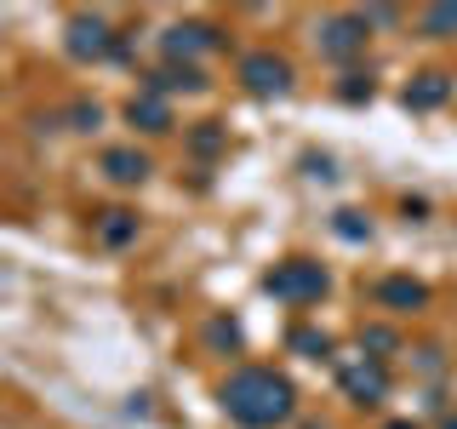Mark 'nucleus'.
<instances>
[{
	"label": "nucleus",
	"instance_id": "20e7f679",
	"mask_svg": "<svg viewBox=\"0 0 457 429\" xmlns=\"http://www.w3.org/2000/svg\"><path fill=\"white\" fill-rule=\"evenodd\" d=\"M366 40H371V23L361 12H326V18L314 23V52H320L326 63H337L343 75H349L354 57H366Z\"/></svg>",
	"mask_w": 457,
	"mask_h": 429
},
{
	"label": "nucleus",
	"instance_id": "7ed1b4c3",
	"mask_svg": "<svg viewBox=\"0 0 457 429\" xmlns=\"http://www.w3.org/2000/svg\"><path fill=\"white\" fill-rule=\"evenodd\" d=\"M263 292L275 298V304L309 309V304H320V298L332 292V269L314 264V257H280V264L263 275Z\"/></svg>",
	"mask_w": 457,
	"mask_h": 429
},
{
	"label": "nucleus",
	"instance_id": "6e6552de",
	"mask_svg": "<svg viewBox=\"0 0 457 429\" xmlns=\"http://www.w3.org/2000/svg\"><path fill=\"white\" fill-rule=\"evenodd\" d=\"M137 92H154V97H200V92H212V80H206V69L200 63H161V69H143L137 75Z\"/></svg>",
	"mask_w": 457,
	"mask_h": 429
},
{
	"label": "nucleus",
	"instance_id": "4be33fe9",
	"mask_svg": "<svg viewBox=\"0 0 457 429\" xmlns=\"http://www.w3.org/2000/svg\"><path fill=\"white\" fill-rule=\"evenodd\" d=\"M361 18L371 29H389V23H400V6H361Z\"/></svg>",
	"mask_w": 457,
	"mask_h": 429
},
{
	"label": "nucleus",
	"instance_id": "f8f14e48",
	"mask_svg": "<svg viewBox=\"0 0 457 429\" xmlns=\"http://www.w3.org/2000/svg\"><path fill=\"white\" fill-rule=\"evenodd\" d=\"M137 212L132 206H109V212H97L92 218V240L104 252H126V247H137Z\"/></svg>",
	"mask_w": 457,
	"mask_h": 429
},
{
	"label": "nucleus",
	"instance_id": "a211bd4d",
	"mask_svg": "<svg viewBox=\"0 0 457 429\" xmlns=\"http://www.w3.org/2000/svg\"><path fill=\"white\" fill-rule=\"evenodd\" d=\"M354 343H361V355H378V361L383 355H400V332L383 326V321H366L361 332H354Z\"/></svg>",
	"mask_w": 457,
	"mask_h": 429
},
{
	"label": "nucleus",
	"instance_id": "4468645a",
	"mask_svg": "<svg viewBox=\"0 0 457 429\" xmlns=\"http://www.w3.org/2000/svg\"><path fill=\"white\" fill-rule=\"evenodd\" d=\"M286 349L303 355V361H337V343H332V332H320V326H292V332H286Z\"/></svg>",
	"mask_w": 457,
	"mask_h": 429
},
{
	"label": "nucleus",
	"instance_id": "f3484780",
	"mask_svg": "<svg viewBox=\"0 0 457 429\" xmlns=\"http://www.w3.org/2000/svg\"><path fill=\"white\" fill-rule=\"evenodd\" d=\"M223 143H228V126H218V121L189 126V155H195V161H218Z\"/></svg>",
	"mask_w": 457,
	"mask_h": 429
},
{
	"label": "nucleus",
	"instance_id": "dca6fc26",
	"mask_svg": "<svg viewBox=\"0 0 457 429\" xmlns=\"http://www.w3.org/2000/svg\"><path fill=\"white\" fill-rule=\"evenodd\" d=\"M200 338H206L212 355H240V343H246V332H240L235 315H212V321L200 326Z\"/></svg>",
	"mask_w": 457,
	"mask_h": 429
},
{
	"label": "nucleus",
	"instance_id": "423d86ee",
	"mask_svg": "<svg viewBox=\"0 0 457 429\" xmlns=\"http://www.w3.org/2000/svg\"><path fill=\"white\" fill-rule=\"evenodd\" d=\"M337 372V395L349 400V407H383L389 400V366L378 361V355H337L332 361Z\"/></svg>",
	"mask_w": 457,
	"mask_h": 429
},
{
	"label": "nucleus",
	"instance_id": "ddd939ff",
	"mask_svg": "<svg viewBox=\"0 0 457 429\" xmlns=\"http://www.w3.org/2000/svg\"><path fill=\"white\" fill-rule=\"evenodd\" d=\"M126 126H137L143 138H166L171 132V104L154 92H132L126 97Z\"/></svg>",
	"mask_w": 457,
	"mask_h": 429
},
{
	"label": "nucleus",
	"instance_id": "b1692460",
	"mask_svg": "<svg viewBox=\"0 0 457 429\" xmlns=\"http://www.w3.org/2000/svg\"><path fill=\"white\" fill-rule=\"evenodd\" d=\"M411 361H418L423 372H440V349H435V343H423V349H411Z\"/></svg>",
	"mask_w": 457,
	"mask_h": 429
},
{
	"label": "nucleus",
	"instance_id": "412c9836",
	"mask_svg": "<svg viewBox=\"0 0 457 429\" xmlns=\"http://www.w3.org/2000/svg\"><path fill=\"white\" fill-rule=\"evenodd\" d=\"M63 126H69V132H97V126H104V104H92V97L63 104Z\"/></svg>",
	"mask_w": 457,
	"mask_h": 429
},
{
	"label": "nucleus",
	"instance_id": "9d476101",
	"mask_svg": "<svg viewBox=\"0 0 457 429\" xmlns=\"http://www.w3.org/2000/svg\"><path fill=\"white\" fill-rule=\"evenodd\" d=\"M97 172L114 183V189H137V183H149V172L154 161L137 149V143H109L104 155H97Z\"/></svg>",
	"mask_w": 457,
	"mask_h": 429
},
{
	"label": "nucleus",
	"instance_id": "1a4fd4ad",
	"mask_svg": "<svg viewBox=\"0 0 457 429\" xmlns=\"http://www.w3.org/2000/svg\"><path fill=\"white\" fill-rule=\"evenodd\" d=\"M366 298L383 315H423L428 309V286L411 281V275H378V281L366 286Z\"/></svg>",
	"mask_w": 457,
	"mask_h": 429
},
{
	"label": "nucleus",
	"instance_id": "f257e3e1",
	"mask_svg": "<svg viewBox=\"0 0 457 429\" xmlns=\"http://www.w3.org/2000/svg\"><path fill=\"white\" fill-rule=\"evenodd\" d=\"M218 407L240 429H286L297 418V390L275 366H235L218 383Z\"/></svg>",
	"mask_w": 457,
	"mask_h": 429
},
{
	"label": "nucleus",
	"instance_id": "9b49d317",
	"mask_svg": "<svg viewBox=\"0 0 457 429\" xmlns=\"http://www.w3.org/2000/svg\"><path fill=\"white\" fill-rule=\"evenodd\" d=\"M452 92H457V75H446V69H423V75H411V80H406L400 104H406L411 114H428V109L452 104Z\"/></svg>",
	"mask_w": 457,
	"mask_h": 429
},
{
	"label": "nucleus",
	"instance_id": "6ab92c4d",
	"mask_svg": "<svg viewBox=\"0 0 457 429\" xmlns=\"http://www.w3.org/2000/svg\"><path fill=\"white\" fill-rule=\"evenodd\" d=\"M371 69H349V75H337V86H332V97L337 104H349V109H361V104H371Z\"/></svg>",
	"mask_w": 457,
	"mask_h": 429
},
{
	"label": "nucleus",
	"instance_id": "aec40b11",
	"mask_svg": "<svg viewBox=\"0 0 457 429\" xmlns=\"http://www.w3.org/2000/svg\"><path fill=\"white\" fill-rule=\"evenodd\" d=\"M332 235L343 240V247H366V240H371V218L354 212V206H343V212H332Z\"/></svg>",
	"mask_w": 457,
	"mask_h": 429
},
{
	"label": "nucleus",
	"instance_id": "a878e982",
	"mask_svg": "<svg viewBox=\"0 0 457 429\" xmlns=\"http://www.w3.org/2000/svg\"><path fill=\"white\" fill-rule=\"evenodd\" d=\"M383 429H423V424H411V418H400V424H383Z\"/></svg>",
	"mask_w": 457,
	"mask_h": 429
},
{
	"label": "nucleus",
	"instance_id": "393cba45",
	"mask_svg": "<svg viewBox=\"0 0 457 429\" xmlns=\"http://www.w3.org/2000/svg\"><path fill=\"white\" fill-rule=\"evenodd\" d=\"M435 429H457V412H440V424Z\"/></svg>",
	"mask_w": 457,
	"mask_h": 429
},
{
	"label": "nucleus",
	"instance_id": "bb28decb",
	"mask_svg": "<svg viewBox=\"0 0 457 429\" xmlns=\"http://www.w3.org/2000/svg\"><path fill=\"white\" fill-rule=\"evenodd\" d=\"M297 429H326V424H320V418H309V424H297Z\"/></svg>",
	"mask_w": 457,
	"mask_h": 429
},
{
	"label": "nucleus",
	"instance_id": "2eb2a0df",
	"mask_svg": "<svg viewBox=\"0 0 457 429\" xmlns=\"http://www.w3.org/2000/svg\"><path fill=\"white\" fill-rule=\"evenodd\" d=\"M418 35L423 40H457V0H435L418 12Z\"/></svg>",
	"mask_w": 457,
	"mask_h": 429
},
{
	"label": "nucleus",
	"instance_id": "0eeeda50",
	"mask_svg": "<svg viewBox=\"0 0 457 429\" xmlns=\"http://www.w3.org/2000/svg\"><path fill=\"white\" fill-rule=\"evenodd\" d=\"M200 52H223V29L218 23L183 18V23H171L161 35V57H166V63H195Z\"/></svg>",
	"mask_w": 457,
	"mask_h": 429
},
{
	"label": "nucleus",
	"instance_id": "5701e85b",
	"mask_svg": "<svg viewBox=\"0 0 457 429\" xmlns=\"http://www.w3.org/2000/svg\"><path fill=\"white\" fill-rule=\"evenodd\" d=\"M303 172H309V178H320V183H332V178H337L326 155H303Z\"/></svg>",
	"mask_w": 457,
	"mask_h": 429
},
{
	"label": "nucleus",
	"instance_id": "f03ea898",
	"mask_svg": "<svg viewBox=\"0 0 457 429\" xmlns=\"http://www.w3.org/2000/svg\"><path fill=\"white\" fill-rule=\"evenodd\" d=\"M63 52L75 63H132V35H120L104 12H75L63 23Z\"/></svg>",
	"mask_w": 457,
	"mask_h": 429
},
{
	"label": "nucleus",
	"instance_id": "39448f33",
	"mask_svg": "<svg viewBox=\"0 0 457 429\" xmlns=\"http://www.w3.org/2000/svg\"><path fill=\"white\" fill-rule=\"evenodd\" d=\"M235 80H240V92H246V97H263V104H275V97H292L297 69L286 63L275 46H257V52H246V57L235 63Z\"/></svg>",
	"mask_w": 457,
	"mask_h": 429
}]
</instances>
